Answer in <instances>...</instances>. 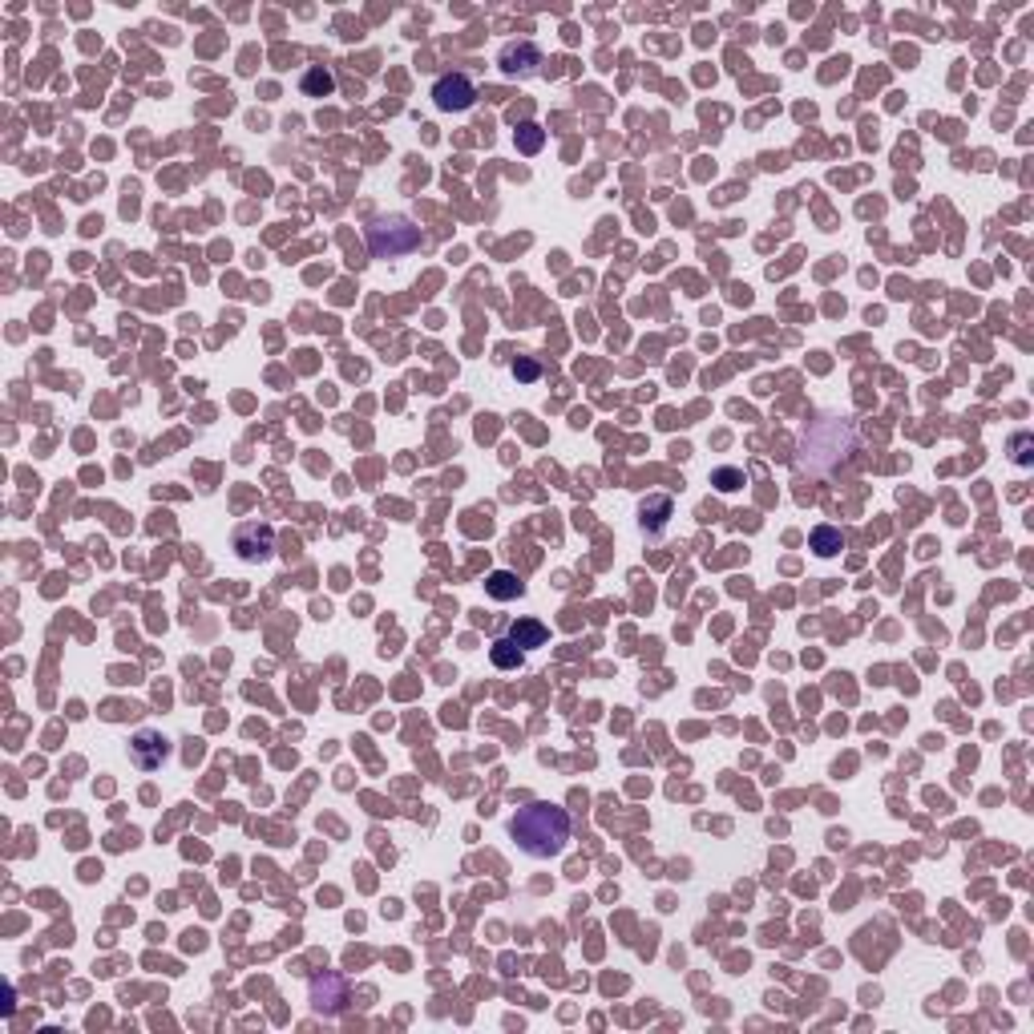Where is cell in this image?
Segmentation results:
<instances>
[{"instance_id": "7", "label": "cell", "mask_w": 1034, "mask_h": 1034, "mask_svg": "<svg viewBox=\"0 0 1034 1034\" xmlns=\"http://www.w3.org/2000/svg\"><path fill=\"white\" fill-rule=\"evenodd\" d=\"M501 73L505 77H534L537 65H542V53H537L534 41H513L501 49Z\"/></svg>"}, {"instance_id": "18", "label": "cell", "mask_w": 1034, "mask_h": 1034, "mask_svg": "<svg viewBox=\"0 0 1034 1034\" xmlns=\"http://www.w3.org/2000/svg\"><path fill=\"white\" fill-rule=\"evenodd\" d=\"M513 372H517L521 380H534V376H537V364H513Z\"/></svg>"}, {"instance_id": "5", "label": "cell", "mask_w": 1034, "mask_h": 1034, "mask_svg": "<svg viewBox=\"0 0 1034 1034\" xmlns=\"http://www.w3.org/2000/svg\"><path fill=\"white\" fill-rule=\"evenodd\" d=\"M432 101H437V109H445V114H461V109H469L477 101V85L464 73H445V77H437V85H432Z\"/></svg>"}, {"instance_id": "17", "label": "cell", "mask_w": 1034, "mask_h": 1034, "mask_svg": "<svg viewBox=\"0 0 1034 1034\" xmlns=\"http://www.w3.org/2000/svg\"><path fill=\"white\" fill-rule=\"evenodd\" d=\"M1026 445H1030V437H1026V432H1018V437H1014V448H1018L1014 461H1018V464H1030V453H1022Z\"/></svg>"}, {"instance_id": "11", "label": "cell", "mask_w": 1034, "mask_h": 1034, "mask_svg": "<svg viewBox=\"0 0 1034 1034\" xmlns=\"http://www.w3.org/2000/svg\"><path fill=\"white\" fill-rule=\"evenodd\" d=\"M509 642H517L521 650L542 647V642H545V626H542V623H534V618H517L513 631H509Z\"/></svg>"}, {"instance_id": "13", "label": "cell", "mask_w": 1034, "mask_h": 1034, "mask_svg": "<svg viewBox=\"0 0 1034 1034\" xmlns=\"http://www.w3.org/2000/svg\"><path fill=\"white\" fill-rule=\"evenodd\" d=\"M812 550L820 553V558H833V553L844 550V534L836 526H816L812 529Z\"/></svg>"}, {"instance_id": "9", "label": "cell", "mask_w": 1034, "mask_h": 1034, "mask_svg": "<svg viewBox=\"0 0 1034 1034\" xmlns=\"http://www.w3.org/2000/svg\"><path fill=\"white\" fill-rule=\"evenodd\" d=\"M642 529H647L650 537H658L666 529V521H671V497H663V493H655V497L642 501Z\"/></svg>"}, {"instance_id": "3", "label": "cell", "mask_w": 1034, "mask_h": 1034, "mask_svg": "<svg viewBox=\"0 0 1034 1034\" xmlns=\"http://www.w3.org/2000/svg\"><path fill=\"white\" fill-rule=\"evenodd\" d=\"M421 246V227H412L404 214H388V219L368 222V251L376 259H400V254Z\"/></svg>"}, {"instance_id": "14", "label": "cell", "mask_w": 1034, "mask_h": 1034, "mask_svg": "<svg viewBox=\"0 0 1034 1034\" xmlns=\"http://www.w3.org/2000/svg\"><path fill=\"white\" fill-rule=\"evenodd\" d=\"M335 89V77L324 69V65H316V69H307L303 73V93L307 97H327Z\"/></svg>"}, {"instance_id": "15", "label": "cell", "mask_w": 1034, "mask_h": 1034, "mask_svg": "<svg viewBox=\"0 0 1034 1034\" xmlns=\"http://www.w3.org/2000/svg\"><path fill=\"white\" fill-rule=\"evenodd\" d=\"M517 146L526 149V154H537V149H542V130H537L534 122H526L517 130Z\"/></svg>"}, {"instance_id": "16", "label": "cell", "mask_w": 1034, "mask_h": 1034, "mask_svg": "<svg viewBox=\"0 0 1034 1034\" xmlns=\"http://www.w3.org/2000/svg\"><path fill=\"white\" fill-rule=\"evenodd\" d=\"M715 485H719L723 493H731V489H739V485H744V473H739V469H719V473H715Z\"/></svg>"}, {"instance_id": "8", "label": "cell", "mask_w": 1034, "mask_h": 1034, "mask_svg": "<svg viewBox=\"0 0 1034 1034\" xmlns=\"http://www.w3.org/2000/svg\"><path fill=\"white\" fill-rule=\"evenodd\" d=\"M166 755H170L166 736H158V731H138V736H133V744H130V760L138 763L141 771L162 768V760H166Z\"/></svg>"}, {"instance_id": "1", "label": "cell", "mask_w": 1034, "mask_h": 1034, "mask_svg": "<svg viewBox=\"0 0 1034 1034\" xmlns=\"http://www.w3.org/2000/svg\"><path fill=\"white\" fill-rule=\"evenodd\" d=\"M509 836L526 857L550 860L570 844V812L550 804V800H534V804L517 808V816L509 820Z\"/></svg>"}, {"instance_id": "12", "label": "cell", "mask_w": 1034, "mask_h": 1034, "mask_svg": "<svg viewBox=\"0 0 1034 1034\" xmlns=\"http://www.w3.org/2000/svg\"><path fill=\"white\" fill-rule=\"evenodd\" d=\"M489 658H493V666H501V671H517V666L526 663V650L517 647V642H509V639H497V642H493V650H489Z\"/></svg>"}, {"instance_id": "6", "label": "cell", "mask_w": 1034, "mask_h": 1034, "mask_svg": "<svg viewBox=\"0 0 1034 1034\" xmlns=\"http://www.w3.org/2000/svg\"><path fill=\"white\" fill-rule=\"evenodd\" d=\"M235 550L246 561H267L275 550V529L263 526V521H246V526L235 529Z\"/></svg>"}, {"instance_id": "2", "label": "cell", "mask_w": 1034, "mask_h": 1034, "mask_svg": "<svg viewBox=\"0 0 1034 1034\" xmlns=\"http://www.w3.org/2000/svg\"><path fill=\"white\" fill-rule=\"evenodd\" d=\"M852 453V424L836 416H816L800 432V456L796 464L808 473H828Z\"/></svg>"}, {"instance_id": "4", "label": "cell", "mask_w": 1034, "mask_h": 1034, "mask_svg": "<svg viewBox=\"0 0 1034 1034\" xmlns=\"http://www.w3.org/2000/svg\"><path fill=\"white\" fill-rule=\"evenodd\" d=\"M311 1010L324 1018H335L348 1010V978H340V973L324 970L311 978Z\"/></svg>"}, {"instance_id": "10", "label": "cell", "mask_w": 1034, "mask_h": 1034, "mask_svg": "<svg viewBox=\"0 0 1034 1034\" xmlns=\"http://www.w3.org/2000/svg\"><path fill=\"white\" fill-rule=\"evenodd\" d=\"M485 590H489V598H497V602H509V598L526 594V586H521V578H517L513 570H493L489 578H485Z\"/></svg>"}]
</instances>
